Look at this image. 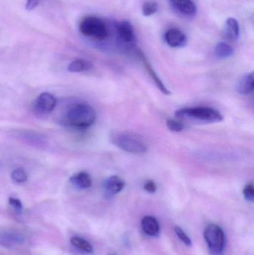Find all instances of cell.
Here are the masks:
<instances>
[{
    "label": "cell",
    "instance_id": "20",
    "mask_svg": "<svg viewBox=\"0 0 254 255\" xmlns=\"http://www.w3.org/2000/svg\"><path fill=\"white\" fill-rule=\"evenodd\" d=\"M11 178L14 182L17 183V184H22L27 181L28 175L23 169L18 168L12 172Z\"/></svg>",
    "mask_w": 254,
    "mask_h": 255
},
{
    "label": "cell",
    "instance_id": "2",
    "mask_svg": "<svg viewBox=\"0 0 254 255\" xmlns=\"http://www.w3.org/2000/svg\"><path fill=\"white\" fill-rule=\"evenodd\" d=\"M110 141L113 145L127 152L143 154L148 151L146 141L137 133L126 131L115 132L111 133Z\"/></svg>",
    "mask_w": 254,
    "mask_h": 255
},
{
    "label": "cell",
    "instance_id": "16",
    "mask_svg": "<svg viewBox=\"0 0 254 255\" xmlns=\"http://www.w3.org/2000/svg\"><path fill=\"white\" fill-rule=\"evenodd\" d=\"M226 35L230 40H237L240 36V25L234 18H228L226 21Z\"/></svg>",
    "mask_w": 254,
    "mask_h": 255
},
{
    "label": "cell",
    "instance_id": "5",
    "mask_svg": "<svg viewBox=\"0 0 254 255\" xmlns=\"http://www.w3.org/2000/svg\"><path fill=\"white\" fill-rule=\"evenodd\" d=\"M204 239L212 252L219 254L225 246V235L222 228L216 224L207 226L204 233Z\"/></svg>",
    "mask_w": 254,
    "mask_h": 255
},
{
    "label": "cell",
    "instance_id": "8",
    "mask_svg": "<svg viewBox=\"0 0 254 255\" xmlns=\"http://www.w3.org/2000/svg\"><path fill=\"white\" fill-rule=\"evenodd\" d=\"M165 40L169 46L173 48L183 47L187 42L184 33L177 28L168 30L165 34Z\"/></svg>",
    "mask_w": 254,
    "mask_h": 255
},
{
    "label": "cell",
    "instance_id": "9",
    "mask_svg": "<svg viewBox=\"0 0 254 255\" xmlns=\"http://www.w3.org/2000/svg\"><path fill=\"white\" fill-rule=\"evenodd\" d=\"M173 8L184 16H194L196 13L197 7L192 0H169Z\"/></svg>",
    "mask_w": 254,
    "mask_h": 255
},
{
    "label": "cell",
    "instance_id": "23",
    "mask_svg": "<svg viewBox=\"0 0 254 255\" xmlns=\"http://www.w3.org/2000/svg\"><path fill=\"white\" fill-rule=\"evenodd\" d=\"M167 128L173 132H180L183 130V124L175 120H169L167 122Z\"/></svg>",
    "mask_w": 254,
    "mask_h": 255
},
{
    "label": "cell",
    "instance_id": "17",
    "mask_svg": "<svg viewBox=\"0 0 254 255\" xmlns=\"http://www.w3.org/2000/svg\"><path fill=\"white\" fill-rule=\"evenodd\" d=\"M72 245L82 253L86 254H92L93 253V248L88 241L80 237H73L70 240Z\"/></svg>",
    "mask_w": 254,
    "mask_h": 255
},
{
    "label": "cell",
    "instance_id": "7",
    "mask_svg": "<svg viewBox=\"0 0 254 255\" xmlns=\"http://www.w3.org/2000/svg\"><path fill=\"white\" fill-rule=\"evenodd\" d=\"M25 237L17 231H6L0 233V245L7 249H13L25 243Z\"/></svg>",
    "mask_w": 254,
    "mask_h": 255
},
{
    "label": "cell",
    "instance_id": "14",
    "mask_svg": "<svg viewBox=\"0 0 254 255\" xmlns=\"http://www.w3.org/2000/svg\"><path fill=\"white\" fill-rule=\"evenodd\" d=\"M254 89V76L253 73L245 76L239 82L238 87H237V91L243 95H248V94H251L253 92Z\"/></svg>",
    "mask_w": 254,
    "mask_h": 255
},
{
    "label": "cell",
    "instance_id": "4",
    "mask_svg": "<svg viewBox=\"0 0 254 255\" xmlns=\"http://www.w3.org/2000/svg\"><path fill=\"white\" fill-rule=\"evenodd\" d=\"M79 29L84 35L96 40H104L108 35L107 26L102 19L96 16H86L82 19Z\"/></svg>",
    "mask_w": 254,
    "mask_h": 255
},
{
    "label": "cell",
    "instance_id": "26",
    "mask_svg": "<svg viewBox=\"0 0 254 255\" xmlns=\"http://www.w3.org/2000/svg\"><path fill=\"white\" fill-rule=\"evenodd\" d=\"M144 190L149 193H155L157 190V185L153 181H146L144 184Z\"/></svg>",
    "mask_w": 254,
    "mask_h": 255
},
{
    "label": "cell",
    "instance_id": "21",
    "mask_svg": "<svg viewBox=\"0 0 254 255\" xmlns=\"http://www.w3.org/2000/svg\"><path fill=\"white\" fill-rule=\"evenodd\" d=\"M158 9V3L155 1H147L143 5V13L144 16H149L156 13Z\"/></svg>",
    "mask_w": 254,
    "mask_h": 255
},
{
    "label": "cell",
    "instance_id": "18",
    "mask_svg": "<svg viewBox=\"0 0 254 255\" xmlns=\"http://www.w3.org/2000/svg\"><path fill=\"white\" fill-rule=\"evenodd\" d=\"M215 53L219 58H227L232 56L234 53V49L231 45L225 42H220L216 45Z\"/></svg>",
    "mask_w": 254,
    "mask_h": 255
},
{
    "label": "cell",
    "instance_id": "11",
    "mask_svg": "<svg viewBox=\"0 0 254 255\" xmlns=\"http://www.w3.org/2000/svg\"><path fill=\"white\" fill-rule=\"evenodd\" d=\"M70 181L73 186L81 190L89 188L92 186V178L86 172H80L74 174L70 178Z\"/></svg>",
    "mask_w": 254,
    "mask_h": 255
},
{
    "label": "cell",
    "instance_id": "1",
    "mask_svg": "<svg viewBox=\"0 0 254 255\" xmlns=\"http://www.w3.org/2000/svg\"><path fill=\"white\" fill-rule=\"evenodd\" d=\"M64 120V122L70 127L86 128L95 123L96 112L92 106L86 103H77L69 109Z\"/></svg>",
    "mask_w": 254,
    "mask_h": 255
},
{
    "label": "cell",
    "instance_id": "12",
    "mask_svg": "<svg viewBox=\"0 0 254 255\" xmlns=\"http://www.w3.org/2000/svg\"><path fill=\"white\" fill-rule=\"evenodd\" d=\"M142 228L143 232L151 237H156L160 233V225L155 217L146 216L142 220Z\"/></svg>",
    "mask_w": 254,
    "mask_h": 255
},
{
    "label": "cell",
    "instance_id": "27",
    "mask_svg": "<svg viewBox=\"0 0 254 255\" xmlns=\"http://www.w3.org/2000/svg\"><path fill=\"white\" fill-rule=\"evenodd\" d=\"M40 1V0H27L25 8L28 10H34L35 7H37Z\"/></svg>",
    "mask_w": 254,
    "mask_h": 255
},
{
    "label": "cell",
    "instance_id": "19",
    "mask_svg": "<svg viewBox=\"0 0 254 255\" xmlns=\"http://www.w3.org/2000/svg\"><path fill=\"white\" fill-rule=\"evenodd\" d=\"M143 60H144L145 65H146V69H147L148 71H149V75H150L152 79H153L154 82H155V85H157L158 88L161 90V92L164 94H169V91L167 90V88H166L165 85L163 83L162 81L160 79V78L158 77L157 73H155V70L152 68L150 64L146 61V58H143Z\"/></svg>",
    "mask_w": 254,
    "mask_h": 255
},
{
    "label": "cell",
    "instance_id": "24",
    "mask_svg": "<svg viewBox=\"0 0 254 255\" xmlns=\"http://www.w3.org/2000/svg\"><path fill=\"white\" fill-rule=\"evenodd\" d=\"M243 195L246 200L249 202H254V185L252 183L248 184L243 190Z\"/></svg>",
    "mask_w": 254,
    "mask_h": 255
},
{
    "label": "cell",
    "instance_id": "10",
    "mask_svg": "<svg viewBox=\"0 0 254 255\" xmlns=\"http://www.w3.org/2000/svg\"><path fill=\"white\" fill-rule=\"evenodd\" d=\"M125 187V182L123 180L121 179L119 177L116 175L109 177L104 181V193L107 196L112 197L114 195L120 193Z\"/></svg>",
    "mask_w": 254,
    "mask_h": 255
},
{
    "label": "cell",
    "instance_id": "15",
    "mask_svg": "<svg viewBox=\"0 0 254 255\" xmlns=\"http://www.w3.org/2000/svg\"><path fill=\"white\" fill-rule=\"evenodd\" d=\"M92 68V64L86 59H76L69 64L68 69L70 73H82L88 71Z\"/></svg>",
    "mask_w": 254,
    "mask_h": 255
},
{
    "label": "cell",
    "instance_id": "13",
    "mask_svg": "<svg viewBox=\"0 0 254 255\" xmlns=\"http://www.w3.org/2000/svg\"><path fill=\"white\" fill-rule=\"evenodd\" d=\"M117 31L121 40L125 43H132L135 39L134 28L128 21H122L118 24Z\"/></svg>",
    "mask_w": 254,
    "mask_h": 255
},
{
    "label": "cell",
    "instance_id": "3",
    "mask_svg": "<svg viewBox=\"0 0 254 255\" xmlns=\"http://www.w3.org/2000/svg\"><path fill=\"white\" fill-rule=\"evenodd\" d=\"M177 119L195 122L219 123L223 121V117L216 109L208 107L188 108L175 112Z\"/></svg>",
    "mask_w": 254,
    "mask_h": 255
},
{
    "label": "cell",
    "instance_id": "22",
    "mask_svg": "<svg viewBox=\"0 0 254 255\" xmlns=\"http://www.w3.org/2000/svg\"><path fill=\"white\" fill-rule=\"evenodd\" d=\"M174 232H175L177 236L180 238V241H181L185 245L187 246V247H190V246L192 245V241H191L190 238L185 233L184 231L180 229L179 226H175V227H174Z\"/></svg>",
    "mask_w": 254,
    "mask_h": 255
},
{
    "label": "cell",
    "instance_id": "6",
    "mask_svg": "<svg viewBox=\"0 0 254 255\" xmlns=\"http://www.w3.org/2000/svg\"><path fill=\"white\" fill-rule=\"evenodd\" d=\"M57 105V100L49 93L40 94L34 102L33 111L37 116H47L50 115Z\"/></svg>",
    "mask_w": 254,
    "mask_h": 255
},
{
    "label": "cell",
    "instance_id": "25",
    "mask_svg": "<svg viewBox=\"0 0 254 255\" xmlns=\"http://www.w3.org/2000/svg\"><path fill=\"white\" fill-rule=\"evenodd\" d=\"M8 203L16 212L19 213V214L22 213V205L19 199L14 197L9 198Z\"/></svg>",
    "mask_w": 254,
    "mask_h": 255
}]
</instances>
